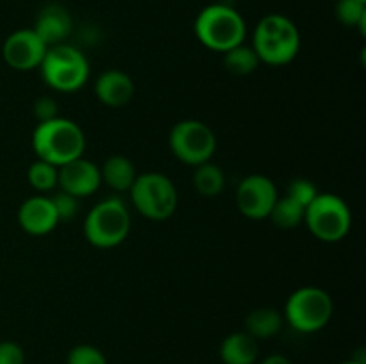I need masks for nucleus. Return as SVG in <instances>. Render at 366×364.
<instances>
[{
    "label": "nucleus",
    "instance_id": "obj_1",
    "mask_svg": "<svg viewBox=\"0 0 366 364\" xmlns=\"http://www.w3.org/2000/svg\"><path fill=\"white\" fill-rule=\"evenodd\" d=\"M32 148L38 159L59 168L82 157L86 148L84 132L75 121L57 116L38 123L32 134Z\"/></svg>",
    "mask_w": 366,
    "mask_h": 364
},
{
    "label": "nucleus",
    "instance_id": "obj_2",
    "mask_svg": "<svg viewBox=\"0 0 366 364\" xmlns=\"http://www.w3.org/2000/svg\"><path fill=\"white\" fill-rule=\"evenodd\" d=\"M252 49L261 63L282 66L292 63L300 50V32L285 14H267L256 25Z\"/></svg>",
    "mask_w": 366,
    "mask_h": 364
},
{
    "label": "nucleus",
    "instance_id": "obj_3",
    "mask_svg": "<svg viewBox=\"0 0 366 364\" xmlns=\"http://www.w3.org/2000/svg\"><path fill=\"white\" fill-rule=\"evenodd\" d=\"M195 36L206 49L227 52L242 45L247 36V25L242 14L227 4H209L195 18Z\"/></svg>",
    "mask_w": 366,
    "mask_h": 364
},
{
    "label": "nucleus",
    "instance_id": "obj_4",
    "mask_svg": "<svg viewBox=\"0 0 366 364\" xmlns=\"http://www.w3.org/2000/svg\"><path fill=\"white\" fill-rule=\"evenodd\" d=\"M39 70L46 86L61 93L77 91L89 77V63L84 54L66 43L49 46Z\"/></svg>",
    "mask_w": 366,
    "mask_h": 364
},
{
    "label": "nucleus",
    "instance_id": "obj_5",
    "mask_svg": "<svg viewBox=\"0 0 366 364\" xmlns=\"http://www.w3.org/2000/svg\"><path fill=\"white\" fill-rule=\"evenodd\" d=\"M129 231L131 214L118 196L102 200L86 214L84 236L97 248H114L125 241Z\"/></svg>",
    "mask_w": 366,
    "mask_h": 364
},
{
    "label": "nucleus",
    "instance_id": "obj_6",
    "mask_svg": "<svg viewBox=\"0 0 366 364\" xmlns=\"http://www.w3.org/2000/svg\"><path fill=\"white\" fill-rule=\"evenodd\" d=\"M304 223L320 241L338 243L349 234L352 214L342 196L335 193H318L306 207Z\"/></svg>",
    "mask_w": 366,
    "mask_h": 364
},
{
    "label": "nucleus",
    "instance_id": "obj_7",
    "mask_svg": "<svg viewBox=\"0 0 366 364\" xmlns=\"http://www.w3.org/2000/svg\"><path fill=\"white\" fill-rule=\"evenodd\" d=\"M129 191L138 213L149 220L163 221L177 209V189L174 182L159 171L138 175Z\"/></svg>",
    "mask_w": 366,
    "mask_h": 364
},
{
    "label": "nucleus",
    "instance_id": "obj_8",
    "mask_svg": "<svg viewBox=\"0 0 366 364\" xmlns=\"http://www.w3.org/2000/svg\"><path fill=\"white\" fill-rule=\"evenodd\" d=\"M332 316V298L327 291L315 285L300 288L290 295L285 318L295 330L313 334L322 330Z\"/></svg>",
    "mask_w": 366,
    "mask_h": 364
},
{
    "label": "nucleus",
    "instance_id": "obj_9",
    "mask_svg": "<svg viewBox=\"0 0 366 364\" xmlns=\"http://www.w3.org/2000/svg\"><path fill=\"white\" fill-rule=\"evenodd\" d=\"M170 150L179 161L189 166L207 163L217 150V138L209 125L199 120H182L170 131Z\"/></svg>",
    "mask_w": 366,
    "mask_h": 364
},
{
    "label": "nucleus",
    "instance_id": "obj_10",
    "mask_svg": "<svg viewBox=\"0 0 366 364\" xmlns=\"http://www.w3.org/2000/svg\"><path fill=\"white\" fill-rule=\"evenodd\" d=\"M277 188L272 178L264 175H249L236 189V203L243 216L250 220H264L270 216L277 202Z\"/></svg>",
    "mask_w": 366,
    "mask_h": 364
},
{
    "label": "nucleus",
    "instance_id": "obj_11",
    "mask_svg": "<svg viewBox=\"0 0 366 364\" xmlns=\"http://www.w3.org/2000/svg\"><path fill=\"white\" fill-rule=\"evenodd\" d=\"M46 49L49 46L36 34L34 29H20L7 36L2 46V56L13 70L29 71L39 68Z\"/></svg>",
    "mask_w": 366,
    "mask_h": 364
},
{
    "label": "nucleus",
    "instance_id": "obj_12",
    "mask_svg": "<svg viewBox=\"0 0 366 364\" xmlns=\"http://www.w3.org/2000/svg\"><path fill=\"white\" fill-rule=\"evenodd\" d=\"M100 184H102L100 168L84 157H77L57 168V186L61 191L70 193L77 198L93 195Z\"/></svg>",
    "mask_w": 366,
    "mask_h": 364
},
{
    "label": "nucleus",
    "instance_id": "obj_13",
    "mask_svg": "<svg viewBox=\"0 0 366 364\" xmlns=\"http://www.w3.org/2000/svg\"><path fill=\"white\" fill-rule=\"evenodd\" d=\"M18 223L27 234L45 236L57 227L59 218L49 196H31L18 209Z\"/></svg>",
    "mask_w": 366,
    "mask_h": 364
},
{
    "label": "nucleus",
    "instance_id": "obj_14",
    "mask_svg": "<svg viewBox=\"0 0 366 364\" xmlns=\"http://www.w3.org/2000/svg\"><path fill=\"white\" fill-rule=\"evenodd\" d=\"M34 32L45 41L46 46L59 45L70 36L74 29L70 13L61 4H46L41 7L34 21Z\"/></svg>",
    "mask_w": 366,
    "mask_h": 364
},
{
    "label": "nucleus",
    "instance_id": "obj_15",
    "mask_svg": "<svg viewBox=\"0 0 366 364\" xmlns=\"http://www.w3.org/2000/svg\"><path fill=\"white\" fill-rule=\"evenodd\" d=\"M95 95L104 106L122 107L131 102L134 95V82L120 70H107L95 81Z\"/></svg>",
    "mask_w": 366,
    "mask_h": 364
},
{
    "label": "nucleus",
    "instance_id": "obj_16",
    "mask_svg": "<svg viewBox=\"0 0 366 364\" xmlns=\"http://www.w3.org/2000/svg\"><path fill=\"white\" fill-rule=\"evenodd\" d=\"M257 353V341L247 332H232L220 345V359L224 364H254Z\"/></svg>",
    "mask_w": 366,
    "mask_h": 364
},
{
    "label": "nucleus",
    "instance_id": "obj_17",
    "mask_svg": "<svg viewBox=\"0 0 366 364\" xmlns=\"http://www.w3.org/2000/svg\"><path fill=\"white\" fill-rule=\"evenodd\" d=\"M100 177L114 191H129L138 175L131 159L124 156H111L100 168Z\"/></svg>",
    "mask_w": 366,
    "mask_h": 364
},
{
    "label": "nucleus",
    "instance_id": "obj_18",
    "mask_svg": "<svg viewBox=\"0 0 366 364\" xmlns=\"http://www.w3.org/2000/svg\"><path fill=\"white\" fill-rule=\"evenodd\" d=\"M282 327V316L272 307H259L254 309L249 316L245 318L247 334L252 335L254 339H268L274 338Z\"/></svg>",
    "mask_w": 366,
    "mask_h": 364
},
{
    "label": "nucleus",
    "instance_id": "obj_19",
    "mask_svg": "<svg viewBox=\"0 0 366 364\" xmlns=\"http://www.w3.org/2000/svg\"><path fill=\"white\" fill-rule=\"evenodd\" d=\"M193 186H195L199 195L213 198V196H218L224 191L225 175L220 166H217V164H213L211 161H207V163L195 166Z\"/></svg>",
    "mask_w": 366,
    "mask_h": 364
},
{
    "label": "nucleus",
    "instance_id": "obj_20",
    "mask_svg": "<svg viewBox=\"0 0 366 364\" xmlns=\"http://www.w3.org/2000/svg\"><path fill=\"white\" fill-rule=\"evenodd\" d=\"M259 57L254 52L252 46L247 45H238L234 49L224 52V66L229 74L232 75H249L252 71H256V68L259 66Z\"/></svg>",
    "mask_w": 366,
    "mask_h": 364
},
{
    "label": "nucleus",
    "instance_id": "obj_21",
    "mask_svg": "<svg viewBox=\"0 0 366 364\" xmlns=\"http://www.w3.org/2000/svg\"><path fill=\"white\" fill-rule=\"evenodd\" d=\"M304 216H306V207L295 202L292 196L285 195L282 198H277L268 218H272L279 228H295L304 223Z\"/></svg>",
    "mask_w": 366,
    "mask_h": 364
},
{
    "label": "nucleus",
    "instance_id": "obj_22",
    "mask_svg": "<svg viewBox=\"0 0 366 364\" xmlns=\"http://www.w3.org/2000/svg\"><path fill=\"white\" fill-rule=\"evenodd\" d=\"M336 18L345 27H360L361 34H365L366 2H361V0H338V4H336Z\"/></svg>",
    "mask_w": 366,
    "mask_h": 364
},
{
    "label": "nucleus",
    "instance_id": "obj_23",
    "mask_svg": "<svg viewBox=\"0 0 366 364\" xmlns=\"http://www.w3.org/2000/svg\"><path fill=\"white\" fill-rule=\"evenodd\" d=\"M27 178L32 188L38 189V191H52L57 186V166L46 163V161L38 159L29 168Z\"/></svg>",
    "mask_w": 366,
    "mask_h": 364
},
{
    "label": "nucleus",
    "instance_id": "obj_24",
    "mask_svg": "<svg viewBox=\"0 0 366 364\" xmlns=\"http://www.w3.org/2000/svg\"><path fill=\"white\" fill-rule=\"evenodd\" d=\"M66 364H107V359L97 346L77 345L68 353Z\"/></svg>",
    "mask_w": 366,
    "mask_h": 364
},
{
    "label": "nucleus",
    "instance_id": "obj_25",
    "mask_svg": "<svg viewBox=\"0 0 366 364\" xmlns=\"http://www.w3.org/2000/svg\"><path fill=\"white\" fill-rule=\"evenodd\" d=\"M286 195L292 196L295 202H299L300 206L307 207L315 200V196L318 195L317 186L313 184L307 178H295L288 184V189H286Z\"/></svg>",
    "mask_w": 366,
    "mask_h": 364
},
{
    "label": "nucleus",
    "instance_id": "obj_26",
    "mask_svg": "<svg viewBox=\"0 0 366 364\" xmlns=\"http://www.w3.org/2000/svg\"><path fill=\"white\" fill-rule=\"evenodd\" d=\"M54 209H56L59 221H70L77 216L79 213V198L70 195V193L59 191L52 196Z\"/></svg>",
    "mask_w": 366,
    "mask_h": 364
},
{
    "label": "nucleus",
    "instance_id": "obj_27",
    "mask_svg": "<svg viewBox=\"0 0 366 364\" xmlns=\"http://www.w3.org/2000/svg\"><path fill=\"white\" fill-rule=\"evenodd\" d=\"M25 353L18 343L2 341L0 343V364H24Z\"/></svg>",
    "mask_w": 366,
    "mask_h": 364
},
{
    "label": "nucleus",
    "instance_id": "obj_28",
    "mask_svg": "<svg viewBox=\"0 0 366 364\" xmlns=\"http://www.w3.org/2000/svg\"><path fill=\"white\" fill-rule=\"evenodd\" d=\"M34 116L38 123L57 118V102L50 96H41L34 102Z\"/></svg>",
    "mask_w": 366,
    "mask_h": 364
},
{
    "label": "nucleus",
    "instance_id": "obj_29",
    "mask_svg": "<svg viewBox=\"0 0 366 364\" xmlns=\"http://www.w3.org/2000/svg\"><path fill=\"white\" fill-rule=\"evenodd\" d=\"M261 364H292V360L281 353H274V355H268L267 359L261 360Z\"/></svg>",
    "mask_w": 366,
    "mask_h": 364
},
{
    "label": "nucleus",
    "instance_id": "obj_30",
    "mask_svg": "<svg viewBox=\"0 0 366 364\" xmlns=\"http://www.w3.org/2000/svg\"><path fill=\"white\" fill-rule=\"evenodd\" d=\"M343 364H363V363H357V360H349V363H343Z\"/></svg>",
    "mask_w": 366,
    "mask_h": 364
},
{
    "label": "nucleus",
    "instance_id": "obj_31",
    "mask_svg": "<svg viewBox=\"0 0 366 364\" xmlns=\"http://www.w3.org/2000/svg\"><path fill=\"white\" fill-rule=\"evenodd\" d=\"M361 2H366V0H361Z\"/></svg>",
    "mask_w": 366,
    "mask_h": 364
}]
</instances>
